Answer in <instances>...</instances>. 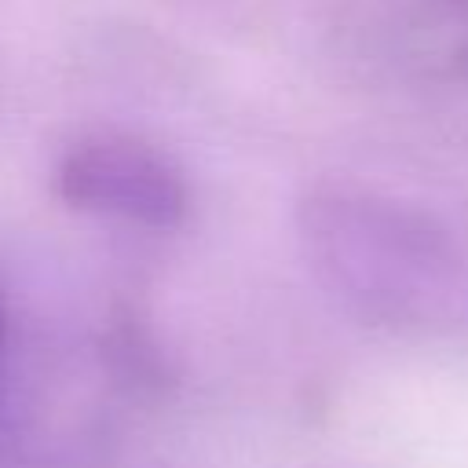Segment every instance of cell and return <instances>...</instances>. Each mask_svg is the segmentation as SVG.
Here are the masks:
<instances>
[{"instance_id":"3","label":"cell","mask_w":468,"mask_h":468,"mask_svg":"<svg viewBox=\"0 0 468 468\" xmlns=\"http://www.w3.org/2000/svg\"><path fill=\"white\" fill-rule=\"evenodd\" d=\"M7 344V303H4V292H0V351Z\"/></svg>"},{"instance_id":"2","label":"cell","mask_w":468,"mask_h":468,"mask_svg":"<svg viewBox=\"0 0 468 468\" xmlns=\"http://www.w3.org/2000/svg\"><path fill=\"white\" fill-rule=\"evenodd\" d=\"M51 194L73 212L143 230H176L194 205L183 168L157 146L121 132L69 143L51 168Z\"/></svg>"},{"instance_id":"1","label":"cell","mask_w":468,"mask_h":468,"mask_svg":"<svg viewBox=\"0 0 468 468\" xmlns=\"http://www.w3.org/2000/svg\"><path fill=\"white\" fill-rule=\"evenodd\" d=\"M300 238L314 267L366 307H417L453 267L428 219L358 190H314L300 205Z\"/></svg>"}]
</instances>
